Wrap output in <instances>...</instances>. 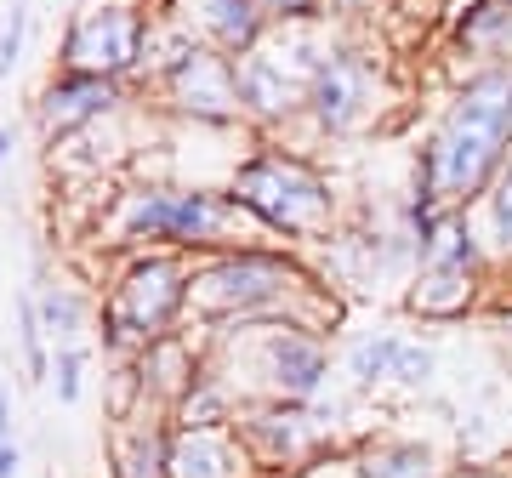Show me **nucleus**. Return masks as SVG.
<instances>
[{
    "label": "nucleus",
    "instance_id": "f257e3e1",
    "mask_svg": "<svg viewBox=\"0 0 512 478\" xmlns=\"http://www.w3.org/2000/svg\"><path fill=\"white\" fill-rule=\"evenodd\" d=\"M342 291L319 279L308 251L296 245H228L211 257H194L188 268V325L194 336H217L228 325L251 319H296L319 336H336L342 325Z\"/></svg>",
    "mask_w": 512,
    "mask_h": 478
},
{
    "label": "nucleus",
    "instance_id": "f03ea898",
    "mask_svg": "<svg viewBox=\"0 0 512 478\" xmlns=\"http://www.w3.org/2000/svg\"><path fill=\"white\" fill-rule=\"evenodd\" d=\"M512 160V63H478L450 80L433 126L421 131L410 188L444 211H473Z\"/></svg>",
    "mask_w": 512,
    "mask_h": 478
},
{
    "label": "nucleus",
    "instance_id": "7ed1b4c3",
    "mask_svg": "<svg viewBox=\"0 0 512 478\" xmlns=\"http://www.w3.org/2000/svg\"><path fill=\"white\" fill-rule=\"evenodd\" d=\"M222 188L268 239L296 245L308 257H313V245H325L348 222L330 171L313 160V148L291 143V137H256V148L245 160H234Z\"/></svg>",
    "mask_w": 512,
    "mask_h": 478
},
{
    "label": "nucleus",
    "instance_id": "20e7f679",
    "mask_svg": "<svg viewBox=\"0 0 512 478\" xmlns=\"http://www.w3.org/2000/svg\"><path fill=\"white\" fill-rule=\"evenodd\" d=\"M103 234L109 245L126 257V251H183V257H211V251H228V245H262V228H256L228 188H205V183H131L109 200V217H103ZM279 245V239H274Z\"/></svg>",
    "mask_w": 512,
    "mask_h": 478
},
{
    "label": "nucleus",
    "instance_id": "39448f33",
    "mask_svg": "<svg viewBox=\"0 0 512 478\" xmlns=\"http://www.w3.org/2000/svg\"><path fill=\"white\" fill-rule=\"evenodd\" d=\"M205 342V370L222 376V387L239 405L251 399H285L308 405L330 387V336L296 325V319H251L228 325Z\"/></svg>",
    "mask_w": 512,
    "mask_h": 478
},
{
    "label": "nucleus",
    "instance_id": "423d86ee",
    "mask_svg": "<svg viewBox=\"0 0 512 478\" xmlns=\"http://www.w3.org/2000/svg\"><path fill=\"white\" fill-rule=\"evenodd\" d=\"M188 268H194V257H183V251H126L120 257L92 319V331L109 359H137L154 336L183 331Z\"/></svg>",
    "mask_w": 512,
    "mask_h": 478
},
{
    "label": "nucleus",
    "instance_id": "0eeeda50",
    "mask_svg": "<svg viewBox=\"0 0 512 478\" xmlns=\"http://www.w3.org/2000/svg\"><path fill=\"white\" fill-rule=\"evenodd\" d=\"M330 23H302V29H268L245 57H234L239 74V109L251 137H291L308 103V86L330 52Z\"/></svg>",
    "mask_w": 512,
    "mask_h": 478
},
{
    "label": "nucleus",
    "instance_id": "6e6552de",
    "mask_svg": "<svg viewBox=\"0 0 512 478\" xmlns=\"http://www.w3.org/2000/svg\"><path fill=\"white\" fill-rule=\"evenodd\" d=\"M387 97V63L370 46V29H336L330 35V52L319 63L308 86V103H302V120H296L291 143H348L359 131L376 126Z\"/></svg>",
    "mask_w": 512,
    "mask_h": 478
},
{
    "label": "nucleus",
    "instance_id": "1a4fd4ad",
    "mask_svg": "<svg viewBox=\"0 0 512 478\" xmlns=\"http://www.w3.org/2000/svg\"><path fill=\"white\" fill-rule=\"evenodd\" d=\"M148 23H154V0H74L69 23H63V35H57L52 69L103 74V80L137 86Z\"/></svg>",
    "mask_w": 512,
    "mask_h": 478
},
{
    "label": "nucleus",
    "instance_id": "9d476101",
    "mask_svg": "<svg viewBox=\"0 0 512 478\" xmlns=\"http://www.w3.org/2000/svg\"><path fill=\"white\" fill-rule=\"evenodd\" d=\"M148 97L160 103V114L183 120L194 131H251L245 109H239V74L234 57L217 52L211 40H194L171 69L148 86Z\"/></svg>",
    "mask_w": 512,
    "mask_h": 478
},
{
    "label": "nucleus",
    "instance_id": "9b49d317",
    "mask_svg": "<svg viewBox=\"0 0 512 478\" xmlns=\"http://www.w3.org/2000/svg\"><path fill=\"white\" fill-rule=\"evenodd\" d=\"M234 433L251 450L262 478H302L313 467H325L330 456H342V439L313 422L308 405H285V399H251V405H239Z\"/></svg>",
    "mask_w": 512,
    "mask_h": 478
},
{
    "label": "nucleus",
    "instance_id": "f8f14e48",
    "mask_svg": "<svg viewBox=\"0 0 512 478\" xmlns=\"http://www.w3.org/2000/svg\"><path fill=\"white\" fill-rule=\"evenodd\" d=\"M131 97H137V86H126V80L52 69L46 80H40L29 114H35L40 143L63 148V143H74L80 131H97V126H109V120H120V114L131 109Z\"/></svg>",
    "mask_w": 512,
    "mask_h": 478
},
{
    "label": "nucleus",
    "instance_id": "ddd939ff",
    "mask_svg": "<svg viewBox=\"0 0 512 478\" xmlns=\"http://www.w3.org/2000/svg\"><path fill=\"white\" fill-rule=\"evenodd\" d=\"M404 313L421 325H461L473 313L490 308V268H439L416 262V274L404 279Z\"/></svg>",
    "mask_w": 512,
    "mask_h": 478
},
{
    "label": "nucleus",
    "instance_id": "4468645a",
    "mask_svg": "<svg viewBox=\"0 0 512 478\" xmlns=\"http://www.w3.org/2000/svg\"><path fill=\"white\" fill-rule=\"evenodd\" d=\"M137 382H143V410L154 416H171L177 399H183L188 387L205 376V342L194 331H171V336H154L137 359Z\"/></svg>",
    "mask_w": 512,
    "mask_h": 478
},
{
    "label": "nucleus",
    "instance_id": "2eb2a0df",
    "mask_svg": "<svg viewBox=\"0 0 512 478\" xmlns=\"http://www.w3.org/2000/svg\"><path fill=\"white\" fill-rule=\"evenodd\" d=\"M342 467H348V478H444L450 473L439 444L410 439V433H359L353 444H342Z\"/></svg>",
    "mask_w": 512,
    "mask_h": 478
},
{
    "label": "nucleus",
    "instance_id": "dca6fc26",
    "mask_svg": "<svg viewBox=\"0 0 512 478\" xmlns=\"http://www.w3.org/2000/svg\"><path fill=\"white\" fill-rule=\"evenodd\" d=\"M165 473L171 478H262L234 427H171Z\"/></svg>",
    "mask_w": 512,
    "mask_h": 478
},
{
    "label": "nucleus",
    "instance_id": "f3484780",
    "mask_svg": "<svg viewBox=\"0 0 512 478\" xmlns=\"http://www.w3.org/2000/svg\"><path fill=\"white\" fill-rule=\"evenodd\" d=\"M444 40L450 57H461V69L512 63V0H456L444 18Z\"/></svg>",
    "mask_w": 512,
    "mask_h": 478
},
{
    "label": "nucleus",
    "instance_id": "a211bd4d",
    "mask_svg": "<svg viewBox=\"0 0 512 478\" xmlns=\"http://www.w3.org/2000/svg\"><path fill=\"white\" fill-rule=\"evenodd\" d=\"M165 450H171V416L137 410L131 422H114L109 478H171L165 473Z\"/></svg>",
    "mask_w": 512,
    "mask_h": 478
},
{
    "label": "nucleus",
    "instance_id": "6ab92c4d",
    "mask_svg": "<svg viewBox=\"0 0 512 478\" xmlns=\"http://www.w3.org/2000/svg\"><path fill=\"white\" fill-rule=\"evenodd\" d=\"M29 296H35V313H40V331H46V342H86V331H92L97 319V302L80 285H69V279H52L46 274V262H40L35 285H29Z\"/></svg>",
    "mask_w": 512,
    "mask_h": 478
},
{
    "label": "nucleus",
    "instance_id": "aec40b11",
    "mask_svg": "<svg viewBox=\"0 0 512 478\" xmlns=\"http://www.w3.org/2000/svg\"><path fill=\"white\" fill-rule=\"evenodd\" d=\"M262 35H268V18L256 0H200V40H211L217 52L245 57Z\"/></svg>",
    "mask_w": 512,
    "mask_h": 478
},
{
    "label": "nucleus",
    "instance_id": "412c9836",
    "mask_svg": "<svg viewBox=\"0 0 512 478\" xmlns=\"http://www.w3.org/2000/svg\"><path fill=\"white\" fill-rule=\"evenodd\" d=\"M234 416H239V399L222 387V376H211V370H205L200 382L177 399L171 427H234Z\"/></svg>",
    "mask_w": 512,
    "mask_h": 478
},
{
    "label": "nucleus",
    "instance_id": "4be33fe9",
    "mask_svg": "<svg viewBox=\"0 0 512 478\" xmlns=\"http://www.w3.org/2000/svg\"><path fill=\"white\" fill-rule=\"evenodd\" d=\"M473 222L484 234V251H490V268H512V177L501 171V183L473 205Z\"/></svg>",
    "mask_w": 512,
    "mask_h": 478
},
{
    "label": "nucleus",
    "instance_id": "5701e85b",
    "mask_svg": "<svg viewBox=\"0 0 512 478\" xmlns=\"http://www.w3.org/2000/svg\"><path fill=\"white\" fill-rule=\"evenodd\" d=\"M12 336H18V370L29 387H46L52 376V342L40 331V313H35V296L18 291V308H12Z\"/></svg>",
    "mask_w": 512,
    "mask_h": 478
},
{
    "label": "nucleus",
    "instance_id": "b1692460",
    "mask_svg": "<svg viewBox=\"0 0 512 478\" xmlns=\"http://www.w3.org/2000/svg\"><path fill=\"white\" fill-rule=\"evenodd\" d=\"M393 353H399V331H365L359 342L348 348V382L353 393H376V387H387V376H393Z\"/></svg>",
    "mask_w": 512,
    "mask_h": 478
},
{
    "label": "nucleus",
    "instance_id": "393cba45",
    "mask_svg": "<svg viewBox=\"0 0 512 478\" xmlns=\"http://www.w3.org/2000/svg\"><path fill=\"white\" fill-rule=\"evenodd\" d=\"M433 376H439V348L421 342V336H399V353H393V376H387V387H399V393L421 399V393L433 387Z\"/></svg>",
    "mask_w": 512,
    "mask_h": 478
},
{
    "label": "nucleus",
    "instance_id": "a878e982",
    "mask_svg": "<svg viewBox=\"0 0 512 478\" xmlns=\"http://www.w3.org/2000/svg\"><path fill=\"white\" fill-rule=\"evenodd\" d=\"M86 370H92V348L86 342H57L52 348V376H46V387L57 393L63 410H74L86 399Z\"/></svg>",
    "mask_w": 512,
    "mask_h": 478
},
{
    "label": "nucleus",
    "instance_id": "bb28decb",
    "mask_svg": "<svg viewBox=\"0 0 512 478\" xmlns=\"http://www.w3.org/2000/svg\"><path fill=\"white\" fill-rule=\"evenodd\" d=\"M23 46H29V0H6V12H0V86L23 63Z\"/></svg>",
    "mask_w": 512,
    "mask_h": 478
},
{
    "label": "nucleus",
    "instance_id": "cd10ccee",
    "mask_svg": "<svg viewBox=\"0 0 512 478\" xmlns=\"http://www.w3.org/2000/svg\"><path fill=\"white\" fill-rule=\"evenodd\" d=\"M268 29H302V23H330V0H256Z\"/></svg>",
    "mask_w": 512,
    "mask_h": 478
},
{
    "label": "nucleus",
    "instance_id": "c85d7f7f",
    "mask_svg": "<svg viewBox=\"0 0 512 478\" xmlns=\"http://www.w3.org/2000/svg\"><path fill=\"white\" fill-rule=\"evenodd\" d=\"M393 0H330V29H370Z\"/></svg>",
    "mask_w": 512,
    "mask_h": 478
},
{
    "label": "nucleus",
    "instance_id": "c756f323",
    "mask_svg": "<svg viewBox=\"0 0 512 478\" xmlns=\"http://www.w3.org/2000/svg\"><path fill=\"white\" fill-rule=\"evenodd\" d=\"M12 427H18V405H12V387L0 382V444H6V439H18Z\"/></svg>",
    "mask_w": 512,
    "mask_h": 478
},
{
    "label": "nucleus",
    "instance_id": "7c9ffc66",
    "mask_svg": "<svg viewBox=\"0 0 512 478\" xmlns=\"http://www.w3.org/2000/svg\"><path fill=\"white\" fill-rule=\"evenodd\" d=\"M18 473H23V444L6 439L0 444V478H18Z\"/></svg>",
    "mask_w": 512,
    "mask_h": 478
},
{
    "label": "nucleus",
    "instance_id": "2f4dec72",
    "mask_svg": "<svg viewBox=\"0 0 512 478\" xmlns=\"http://www.w3.org/2000/svg\"><path fill=\"white\" fill-rule=\"evenodd\" d=\"M444 478H512V473H501V467H484V461H456Z\"/></svg>",
    "mask_w": 512,
    "mask_h": 478
},
{
    "label": "nucleus",
    "instance_id": "473e14b6",
    "mask_svg": "<svg viewBox=\"0 0 512 478\" xmlns=\"http://www.w3.org/2000/svg\"><path fill=\"white\" fill-rule=\"evenodd\" d=\"M18 154V126H0V183H6V166Z\"/></svg>",
    "mask_w": 512,
    "mask_h": 478
}]
</instances>
